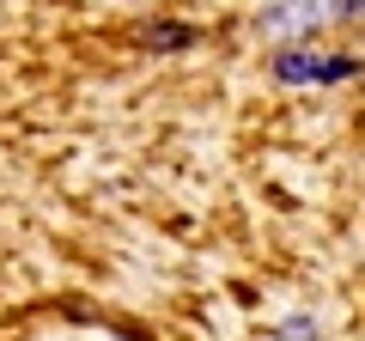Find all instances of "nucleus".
<instances>
[{
    "label": "nucleus",
    "instance_id": "20e7f679",
    "mask_svg": "<svg viewBox=\"0 0 365 341\" xmlns=\"http://www.w3.org/2000/svg\"><path fill=\"white\" fill-rule=\"evenodd\" d=\"M280 329H287V341H317V323H311V317H287Z\"/></svg>",
    "mask_w": 365,
    "mask_h": 341
},
{
    "label": "nucleus",
    "instance_id": "39448f33",
    "mask_svg": "<svg viewBox=\"0 0 365 341\" xmlns=\"http://www.w3.org/2000/svg\"><path fill=\"white\" fill-rule=\"evenodd\" d=\"M329 13L335 19H365V0H329Z\"/></svg>",
    "mask_w": 365,
    "mask_h": 341
},
{
    "label": "nucleus",
    "instance_id": "f257e3e1",
    "mask_svg": "<svg viewBox=\"0 0 365 341\" xmlns=\"http://www.w3.org/2000/svg\"><path fill=\"white\" fill-rule=\"evenodd\" d=\"M268 73L280 86H341V79L359 73V61L353 55H317V49H280L268 61Z\"/></svg>",
    "mask_w": 365,
    "mask_h": 341
},
{
    "label": "nucleus",
    "instance_id": "f03ea898",
    "mask_svg": "<svg viewBox=\"0 0 365 341\" xmlns=\"http://www.w3.org/2000/svg\"><path fill=\"white\" fill-rule=\"evenodd\" d=\"M311 19H317V0H287V6L262 13V31H292V25H311Z\"/></svg>",
    "mask_w": 365,
    "mask_h": 341
},
{
    "label": "nucleus",
    "instance_id": "7ed1b4c3",
    "mask_svg": "<svg viewBox=\"0 0 365 341\" xmlns=\"http://www.w3.org/2000/svg\"><path fill=\"white\" fill-rule=\"evenodd\" d=\"M140 43H146V49H189V43H195V31H189V25H146Z\"/></svg>",
    "mask_w": 365,
    "mask_h": 341
}]
</instances>
